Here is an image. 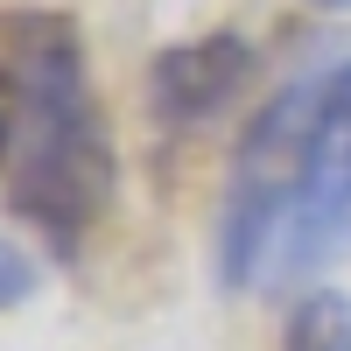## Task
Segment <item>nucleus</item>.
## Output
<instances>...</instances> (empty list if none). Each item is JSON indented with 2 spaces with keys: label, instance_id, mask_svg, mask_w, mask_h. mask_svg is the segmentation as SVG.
I'll return each instance as SVG.
<instances>
[{
  "label": "nucleus",
  "instance_id": "obj_3",
  "mask_svg": "<svg viewBox=\"0 0 351 351\" xmlns=\"http://www.w3.org/2000/svg\"><path fill=\"white\" fill-rule=\"evenodd\" d=\"M253 71H260V49L246 36H232V28L169 43L148 64V112L162 127H176V134H197L253 84Z\"/></svg>",
  "mask_w": 351,
  "mask_h": 351
},
{
  "label": "nucleus",
  "instance_id": "obj_5",
  "mask_svg": "<svg viewBox=\"0 0 351 351\" xmlns=\"http://www.w3.org/2000/svg\"><path fill=\"white\" fill-rule=\"evenodd\" d=\"M43 288V267H36V253H28L21 239H8L0 232V309H21L28 295Z\"/></svg>",
  "mask_w": 351,
  "mask_h": 351
},
{
  "label": "nucleus",
  "instance_id": "obj_4",
  "mask_svg": "<svg viewBox=\"0 0 351 351\" xmlns=\"http://www.w3.org/2000/svg\"><path fill=\"white\" fill-rule=\"evenodd\" d=\"M281 351H351V302L337 288H316L288 309L281 324Z\"/></svg>",
  "mask_w": 351,
  "mask_h": 351
},
{
  "label": "nucleus",
  "instance_id": "obj_6",
  "mask_svg": "<svg viewBox=\"0 0 351 351\" xmlns=\"http://www.w3.org/2000/svg\"><path fill=\"white\" fill-rule=\"evenodd\" d=\"M309 8H351V0H309Z\"/></svg>",
  "mask_w": 351,
  "mask_h": 351
},
{
  "label": "nucleus",
  "instance_id": "obj_2",
  "mask_svg": "<svg viewBox=\"0 0 351 351\" xmlns=\"http://www.w3.org/2000/svg\"><path fill=\"white\" fill-rule=\"evenodd\" d=\"M351 239V56L316 71L309 134H302V176H295V211L274 246L267 288H288L337 260Z\"/></svg>",
  "mask_w": 351,
  "mask_h": 351
},
{
  "label": "nucleus",
  "instance_id": "obj_1",
  "mask_svg": "<svg viewBox=\"0 0 351 351\" xmlns=\"http://www.w3.org/2000/svg\"><path fill=\"white\" fill-rule=\"evenodd\" d=\"M120 183L84 28L64 8H0V197L56 260H77Z\"/></svg>",
  "mask_w": 351,
  "mask_h": 351
}]
</instances>
